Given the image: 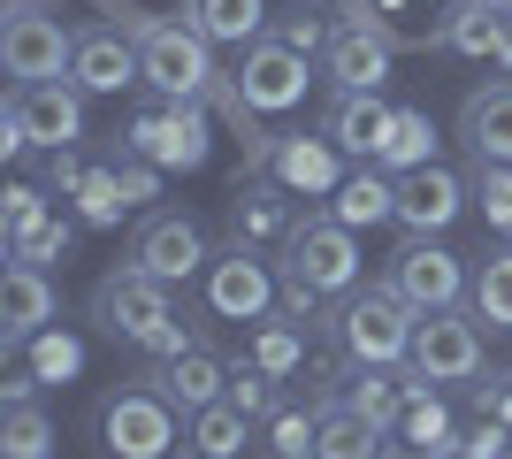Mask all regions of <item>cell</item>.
Instances as JSON below:
<instances>
[{
  "label": "cell",
  "instance_id": "obj_1",
  "mask_svg": "<svg viewBox=\"0 0 512 459\" xmlns=\"http://www.w3.org/2000/svg\"><path fill=\"white\" fill-rule=\"evenodd\" d=\"M413 329H421V306L398 284H367L352 299H337V314H329V337L352 368H398L413 352Z\"/></svg>",
  "mask_w": 512,
  "mask_h": 459
},
{
  "label": "cell",
  "instance_id": "obj_2",
  "mask_svg": "<svg viewBox=\"0 0 512 459\" xmlns=\"http://www.w3.org/2000/svg\"><path fill=\"white\" fill-rule=\"evenodd\" d=\"M85 138V85L77 77H39V85H8L0 100V153L16 161V153L46 146L62 153Z\"/></svg>",
  "mask_w": 512,
  "mask_h": 459
},
{
  "label": "cell",
  "instance_id": "obj_3",
  "mask_svg": "<svg viewBox=\"0 0 512 459\" xmlns=\"http://www.w3.org/2000/svg\"><path fill=\"white\" fill-rule=\"evenodd\" d=\"M123 146L130 153H146L153 169H207V153H214V115L207 100H169V92H153V100H138L123 123Z\"/></svg>",
  "mask_w": 512,
  "mask_h": 459
},
{
  "label": "cell",
  "instance_id": "obj_4",
  "mask_svg": "<svg viewBox=\"0 0 512 459\" xmlns=\"http://www.w3.org/2000/svg\"><path fill=\"white\" fill-rule=\"evenodd\" d=\"M214 39L199 31L192 16H153L138 31V85L169 92V100H207L214 92Z\"/></svg>",
  "mask_w": 512,
  "mask_h": 459
},
{
  "label": "cell",
  "instance_id": "obj_5",
  "mask_svg": "<svg viewBox=\"0 0 512 459\" xmlns=\"http://www.w3.org/2000/svg\"><path fill=\"white\" fill-rule=\"evenodd\" d=\"M283 276L321 299H352L360 291V230H344L337 215H306L283 238Z\"/></svg>",
  "mask_w": 512,
  "mask_h": 459
},
{
  "label": "cell",
  "instance_id": "obj_6",
  "mask_svg": "<svg viewBox=\"0 0 512 459\" xmlns=\"http://www.w3.org/2000/svg\"><path fill=\"white\" fill-rule=\"evenodd\" d=\"M100 444H107V459H176L184 452L176 444V406L138 375V383L100 398Z\"/></svg>",
  "mask_w": 512,
  "mask_h": 459
},
{
  "label": "cell",
  "instance_id": "obj_7",
  "mask_svg": "<svg viewBox=\"0 0 512 459\" xmlns=\"http://www.w3.org/2000/svg\"><path fill=\"white\" fill-rule=\"evenodd\" d=\"M413 375L421 383H474L482 375V360H490V345H482V314L474 306H436V314H421V329H413Z\"/></svg>",
  "mask_w": 512,
  "mask_h": 459
},
{
  "label": "cell",
  "instance_id": "obj_8",
  "mask_svg": "<svg viewBox=\"0 0 512 459\" xmlns=\"http://www.w3.org/2000/svg\"><path fill=\"white\" fill-rule=\"evenodd\" d=\"M176 284H161V276H146L138 261H115L92 284V322H100V337H123V345H146L153 329L169 322L176 306H169Z\"/></svg>",
  "mask_w": 512,
  "mask_h": 459
},
{
  "label": "cell",
  "instance_id": "obj_9",
  "mask_svg": "<svg viewBox=\"0 0 512 459\" xmlns=\"http://www.w3.org/2000/svg\"><path fill=\"white\" fill-rule=\"evenodd\" d=\"M69 54H77V31H62V16H46V0H8V16H0V69L16 85L69 77Z\"/></svg>",
  "mask_w": 512,
  "mask_h": 459
},
{
  "label": "cell",
  "instance_id": "obj_10",
  "mask_svg": "<svg viewBox=\"0 0 512 459\" xmlns=\"http://www.w3.org/2000/svg\"><path fill=\"white\" fill-rule=\"evenodd\" d=\"M207 314L214 322H268L276 314V299H283V276L268 261H260V245H230V253H214L207 261Z\"/></svg>",
  "mask_w": 512,
  "mask_h": 459
},
{
  "label": "cell",
  "instance_id": "obj_11",
  "mask_svg": "<svg viewBox=\"0 0 512 459\" xmlns=\"http://www.w3.org/2000/svg\"><path fill=\"white\" fill-rule=\"evenodd\" d=\"M390 62H398V31L383 16H344L329 31V46H321V77L337 92H383Z\"/></svg>",
  "mask_w": 512,
  "mask_h": 459
},
{
  "label": "cell",
  "instance_id": "obj_12",
  "mask_svg": "<svg viewBox=\"0 0 512 459\" xmlns=\"http://www.w3.org/2000/svg\"><path fill=\"white\" fill-rule=\"evenodd\" d=\"M130 261L146 268V276H161V284H192V276H207V238H199L192 215H176V207H153L138 230H130Z\"/></svg>",
  "mask_w": 512,
  "mask_h": 459
},
{
  "label": "cell",
  "instance_id": "obj_13",
  "mask_svg": "<svg viewBox=\"0 0 512 459\" xmlns=\"http://www.w3.org/2000/svg\"><path fill=\"white\" fill-rule=\"evenodd\" d=\"M306 54H291V46L276 39V31H268V39H253V46H237V92H245V100H253L260 115H291L306 100V85H314V77H306Z\"/></svg>",
  "mask_w": 512,
  "mask_h": 459
},
{
  "label": "cell",
  "instance_id": "obj_14",
  "mask_svg": "<svg viewBox=\"0 0 512 459\" xmlns=\"http://www.w3.org/2000/svg\"><path fill=\"white\" fill-rule=\"evenodd\" d=\"M383 284H398L421 314H436V306H459L474 291V276H467V261L451 253V245H436V238H406L398 253H390V276Z\"/></svg>",
  "mask_w": 512,
  "mask_h": 459
},
{
  "label": "cell",
  "instance_id": "obj_15",
  "mask_svg": "<svg viewBox=\"0 0 512 459\" xmlns=\"http://www.w3.org/2000/svg\"><path fill=\"white\" fill-rule=\"evenodd\" d=\"M467 199H474V184H467V176H451L444 161L406 169V176H398V230H406V238H444L451 222L467 215Z\"/></svg>",
  "mask_w": 512,
  "mask_h": 459
},
{
  "label": "cell",
  "instance_id": "obj_16",
  "mask_svg": "<svg viewBox=\"0 0 512 459\" xmlns=\"http://www.w3.org/2000/svg\"><path fill=\"white\" fill-rule=\"evenodd\" d=\"M146 383L169 406H184V414H199V406H214V398H230V360L199 337V345L169 352V360H146Z\"/></svg>",
  "mask_w": 512,
  "mask_h": 459
},
{
  "label": "cell",
  "instance_id": "obj_17",
  "mask_svg": "<svg viewBox=\"0 0 512 459\" xmlns=\"http://www.w3.org/2000/svg\"><path fill=\"white\" fill-rule=\"evenodd\" d=\"M268 176H276L283 192H299V199H329L344 184V146L329 131H314V138H306V131H283Z\"/></svg>",
  "mask_w": 512,
  "mask_h": 459
},
{
  "label": "cell",
  "instance_id": "obj_18",
  "mask_svg": "<svg viewBox=\"0 0 512 459\" xmlns=\"http://www.w3.org/2000/svg\"><path fill=\"white\" fill-rule=\"evenodd\" d=\"M291 199L299 192H283L276 176H237V192H230V245H283L291 230H299V215H291Z\"/></svg>",
  "mask_w": 512,
  "mask_h": 459
},
{
  "label": "cell",
  "instance_id": "obj_19",
  "mask_svg": "<svg viewBox=\"0 0 512 459\" xmlns=\"http://www.w3.org/2000/svg\"><path fill=\"white\" fill-rule=\"evenodd\" d=\"M54 306H62V299H54V276H46V268L8 261V268H0V345L23 352L46 322H54Z\"/></svg>",
  "mask_w": 512,
  "mask_h": 459
},
{
  "label": "cell",
  "instance_id": "obj_20",
  "mask_svg": "<svg viewBox=\"0 0 512 459\" xmlns=\"http://www.w3.org/2000/svg\"><path fill=\"white\" fill-rule=\"evenodd\" d=\"M69 77H77L85 92H130V85H138V39H130L123 23H92V31H77Z\"/></svg>",
  "mask_w": 512,
  "mask_h": 459
},
{
  "label": "cell",
  "instance_id": "obj_21",
  "mask_svg": "<svg viewBox=\"0 0 512 459\" xmlns=\"http://www.w3.org/2000/svg\"><path fill=\"white\" fill-rule=\"evenodd\" d=\"M505 23H512L505 0H451V16L428 31V46H436V54H459V62H497Z\"/></svg>",
  "mask_w": 512,
  "mask_h": 459
},
{
  "label": "cell",
  "instance_id": "obj_22",
  "mask_svg": "<svg viewBox=\"0 0 512 459\" xmlns=\"http://www.w3.org/2000/svg\"><path fill=\"white\" fill-rule=\"evenodd\" d=\"M390 115H398V108H390L383 92H337L329 115H321V131L344 146V161H375L383 138H390Z\"/></svg>",
  "mask_w": 512,
  "mask_h": 459
},
{
  "label": "cell",
  "instance_id": "obj_23",
  "mask_svg": "<svg viewBox=\"0 0 512 459\" xmlns=\"http://www.w3.org/2000/svg\"><path fill=\"white\" fill-rule=\"evenodd\" d=\"M413 391H421L413 360H398V368H352V375H344V406H360V414L375 421V429H390V437H398Z\"/></svg>",
  "mask_w": 512,
  "mask_h": 459
},
{
  "label": "cell",
  "instance_id": "obj_24",
  "mask_svg": "<svg viewBox=\"0 0 512 459\" xmlns=\"http://www.w3.org/2000/svg\"><path fill=\"white\" fill-rule=\"evenodd\" d=\"M459 138H467L474 161H512V85H474L459 100Z\"/></svg>",
  "mask_w": 512,
  "mask_h": 459
},
{
  "label": "cell",
  "instance_id": "obj_25",
  "mask_svg": "<svg viewBox=\"0 0 512 459\" xmlns=\"http://www.w3.org/2000/svg\"><path fill=\"white\" fill-rule=\"evenodd\" d=\"M253 429H260V421L245 414V406L214 398V406L184 414V444H192V452H176V459H245V452H253Z\"/></svg>",
  "mask_w": 512,
  "mask_h": 459
},
{
  "label": "cell",
  "instance_id": "obj_26",
  "mask_svg": "<svg viewBox=\"0 0 512 459\" xmlns=\"http://www.w3.org/2000/svg\"><path fill=\"white\" fill-rule=\"evenodd\" d=\"M329 215H337L344 230H375V222H398V176L375 169V161H360V169H352L337 192H329Z\"/></svg>",
  "mask_w": 512,
  "mask_h": 459
},
{
  "label": "cell",
  "instance_id": "obj_27",
  "mask_svg": "<svg viewBox=\"0 0 512 459\" xmlns=\"http://www.w3.org/2000/svg\"><path fill=\"white\" fill-rule=\"evenodd\" d=\"M383 444H390V429H375L360 406H344V398H329V406H321L314 459H383Z\"/></svg>",
  "mask_w": 512,
  "mask_h": 459
},
{
  "label": "cell",
  "instance_id": "obj_28",
  "mask_svg": "<svg viewBox=\"0 0 512 459\" xmlns=\"http://www.w3.org/2000/svg\"><path fill=\"white\" fill-rule=\"evenodd\" d=\"M398 437H406V444H421L428 459H459L467 429L451 421V406L436 398V383H421V391H413V406H406V421H398Z\"/></svg>",
  "mask_w": 512,
  "mask_h": 459
},
{
  "label": "cell",
  "instance_id": "obj_29",
  "mask_svg": "<svg viewBox=\"0 0 512 459\" xmlns=\"http://www.w3.org/2000/svg\"><path fill=\"white\" fill-rule=\"evenodd\" d=\"M184 16H192L214 46H253V39H268V0H184Z\"/></svg>",
  "mask_w": 512,
  "mask_h": 459
},
{
  "label": "cell",
  "instance_id": "obj_30",
  "mask_svg": "<svg viewBox=\"0 0 512 459\" xmlns=\"http://www.w3.org/2000/svg\"><path fill=\"white\" fill-rule=\"evenodd\" d=\"M428 161H436V123H428V108H398L383 153H375V169L406 176V169H428Z\"/></svg>",
  "mask_w": 512,
  "mask_h": 459
},
{
  "label": "cell",
  "instance_id": "obj_31",
  "mask_svg": "<svg viewBox=\"0 0 512 459\" xmlns=\"http://www.w3.org/2000/svg\"><path fill=\"white\" fill-rule=\"evenodd\" d=\"M314 429H321V406L283 391V406L260 421V444H268V459H314Z\"/></svg>",
  "mask_w": 512,
  "mask_h": 459
},
{
  "label": "cell",
  "instance_id": "obj_32",
  "mask_svg": "<svg viewBox=\"0 0 512 459\" xmlns=\"http://www.w3.org/2000/svg\"><path fill=\"white\" fill-rule=\"evenodd\" d=\"M0 459H54V421H46L39 398L0 406Z\"/></svg>",
  "mask_w": 512,
  "mask_h": 459
},
{
  "label": "cell",
  "instance_id": "obj_33",
  "mask_svg": "<svg viewBox=\"0 0 512 459\" xmlns=\"http://www.w3.org/2000/svg\"><path fill=\"white\" fill-rule=\"evenodd\" d=\"M474 314L490 329H512V245L482 253V268H474Z\"/></svg>",
  "mask_w": 512,
  "mask_h": 459
},
{
  "label": "cell",
  "instance_id": "obj_34",
  "mask_svg": "<svg viewBox=\"0 0 512 459\" xmlns=\"http://www.w3.org/2000/svg\"><path fill=\"white\" fill-rule=\"evenodd\" d=\"M23 360H31V375H39V383H69V375L85 368V337H69V329L46 322L39 337L23 345Z\"/></svg>",
  "mask_w": 512,
  "mask_h": 459
},
{
  "label": "cell",
  "instance_id": "obj_35",
  "mask_svg": "<svg viewBox=\"0 0 512 459\" xmlns=\"http://www.w3.org/2000/svg\"><path fill=\"white\" fill-rule=\"evenodd\" d=\"M130 215V192L115 169H92L85 184H77V222H92V230H115V222Z\"/></svg>",
  "mask_w": 512,
  "mask_h": 459
},
{
  "label": "cell",
  "instance_id": "obj_36",
  "mask_svg": "<svg viewBox=\"0 0 512 459\" xmlns=\"http://www.w3.org/2000/svg\"><path fill=\"white\" fill-rule=\"evenodd\" d=\"M253 329H260V337H253V360L276 375V383H291L299 360H306V329L299 322H253Z\"/></svg>",
  "mask_w": 512,
  "mask_h": 459
},
{
  "label": "cell",
  "instance_id": "obj_37",
  "mask_svg": "<svg viewBox=\"0 0 512 459\" xmlns=\"http://www.w3.org/2000/svg\"><path fill=\"white\" fill-rule=\"evenodd\" d=\"M474 207L490 215V230L497 238H512V161H474Z\"/></svg>",
  "mask_w": 512,
  "mask_h": 459
},
{
  "label": "cell",
  "instance_id": "obj_38",
  "mask_svg": "<svg viewBox=\"0 0 512 459\" xmlns=\"http://www.w3.org/2000/svg\"><path fill=\"white\" fill-rule=\"evenodd\" d=\"M230 406H245L253 421H268L283 406V383L260 368V360H230Z\"/></svg>",
  "mask_w": 512,
  "mask_h": 459
},
{
  "label": "cell",
  "instance_id": "obj_39",
  "mask_svg": "<svg viewBox=\"0 0 512 459\" xmlns=\"http://www.w3.org/2000/svg\"><path fill=\"white\" fill-rule=\"evenodd\" d=\"M62 253H69V215H46L39 230L8 238V261H31V268H54Z\"/></svg>",
  "mask_w": 512,
  "mask_h": 459
},
{
  "label": "cell",
  "instance_id": "obj_40",
  "mask_svg": "<svg viewBox=\"0 0 512 459\" xmlns=\"http://www.w3.org/2000/svg\"><path fill=\"white\" fill-rule=\"evenodd\" d=\"M329 8H291V16H276V39L291 46V54H306V62H321V46H329Z\"/></svg>",
  "mask_w": 512,
  "mask_h": 459
},
{
  "label": "cell",
  "instance_id": "obj_41",
  "mask_svg": "<svg viewBox=\"0 0 512 459\" xmlns=\"http://www.w3.org/2000/svg\"><path fill=\"white\" fill-rule=\"evenodd\" d=\"M0 222H8V238L39 230L46 222V184H8V192H0Z\"/></svg>",
  "mask_w": 512,
  "mask_h": 459
},
{
  "label": "cell",
  "instance_id": "obj_42",
  "mask_svg": "<svg viewBox=\"0 0 512 459\" xmlns=\"http://www.w3.org/2000/svg\"><path fill=\"white\" fill-rule=\"evenodd\" d=\"M512 452V429L505 421H490V414H474V429H467V444H459V459H505Z\"/></svg>",
  "mask_w": 512,
  "mask_h": 459
},
{
  "label": "cell",
  "instance_id": "obj_43",
  "mask_svg": "<svg viewBox=\"0 0 512 459\" xmlns=\"http://www.w3.org/2000/svg\"><path fill=\"white\" fill-rule=\"evenodd\" d=\"M85 153L77 146H62V153H46V192H62V199H77V184H85Z\"/></svg>",
  "mask_w": 512,
  "mask_h": 459
},
{
  "label": "cell",
  "instance_id": "obj_44",
  "mask_svg": "<svg viewBox=\"0 0 512 459\" xmlns=\"http://www.w3.org/2000/svg\"><path fill=\"white\" fill-rule=\"evenodd\" d=\"M474 414H490V421L512 429V368H497L490 383H474Z\"/></svg>",
  "mask_w": 512,
  "mask_h": 459
},
{
  "label": "cell",
  "instance_id": "obj_45",
  "mask_svg": "<svg viewBox=\"0 0 512 459\" xmlns=\"http://www.w3.org/2000/svg\"><path fill=\"white\" fill-rule=\"evenodd\" d=\"M184 345H199V329L184 322V314H169V322L153 329V337H146V345H138V352H146V360H169V352H184Z\"/></svg>",
  "mask_w": 512,
  "mask_h": 459
},
{
  "label": "cell",
  "instance_id": "obj_46",
  "mask_svg": "<svg viewBox=\"0 0 512 459\" xmlns=\"http://www.w3.org/2000/svg\"><path fill=\"white\" fill-rule=\"evenodd\" d=\"M383 459H428V452H421V444H406V437H390V444H383Z\"/></svg>",
  "mask_w": 512,
  "mask_h": 459
},
{
  "label": "cell",
  "instance_id": "obj_47",
  "mask_svg": "<svg viewBox=\"0 0 512 459\" xmlns=\"http://www.w3.org/2000/svg\"><path fill=\"white\" fill-rule=\"evenodd\" d=\"M337 16H375V0H337Z\"/></svg>",
  "mask_w": 512,
  "mask_h": 459
},
{
  "label": "cell",
  "instance_id": "obj_48",
  "mask_svg": "<svg viewBox=\"0 0 512 459\" xmlns=\"http://www.w3.org/2000/svg\"><path fill=\"white\" fill-rule=\"evenodd\" d=\"M497 69H512V23H505V39H497Z\"/></svg>",
  "mask_w": 512,
  "mask_h": 459
},
{
  "label": "cell",
  "instance_id": "obj_49",
  "mask_svg": "<svg viewBox=\"0 0 512 459\" xmlns=\"http://www.w3.org/2000/svg\"><path fill=\"white\" fill-rule=\"evenodd\" d=\"M505 8H512V0H505Z\"/></svg>",
  "mask_w": 512,
  "mask_h": 459
},
{
  "label": "cell",
  "instance_id": "obj_50",
  "mask_svg": "<svg viewBox=\"0 0 512 459\" xmlns=\"http://www.w3.org/2000/svg\"><path fill=\"white\" fill-rule=\"evenodd\" d=\"M505 459H512V452H505Z\"/></svg>",
  "mask_w": 512,
  "mask_h": 459
}]
</instances>
